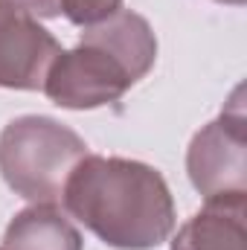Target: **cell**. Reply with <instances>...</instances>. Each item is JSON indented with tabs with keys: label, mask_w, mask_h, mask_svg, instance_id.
Returning <instances> with one entry per match:
<instances>
[{
	"label": "cell",
	"mask_w": 247,
	"mask_h": 250,
	"mask_svg": "<svg viewBox=\"0 0 247 250\" xmlns=\"http://www.w3.org/2000/svg\"><path fill=\"white\" fill-rule=\"evenodd\" d=\"M186 169L204 198L224 192H245L247 187V125L242 108V87L233 93L230 108L215 123L204 125L186 154Z\"/></svg>",
	"instance_id": "3"
},
{
	"label": "cell",
	"mask_w": 247,
	"mask_h": 250,
	"mask_svg": "<svg viewBox=\"0 0 247 250\" xmlns=\"http://www.w3.org/2000/svg\"><path fill=\"white\" fill-rule=\"evenodd\" d=\"M82 41L111 53L131 76V82H140L157 59V41H154L148 21L134 12H123V9L114 12L111 18L87 26L82 32Z\"/></svg>",
	"instance_id": "7"
},
{
	"label": "cell",
	"mask_w": 247,
	"mask_h": 250,
	"mask_svg": "<svg viewBox=\"0 0 247 250\" xmlns=\"http://www.w3.org/2000/svg\"><path fill=\"white\" fill-rule=\"evenodd\" d=\"M29 15H41V18H56L62 12V0H18Z\"/></svg>",
	"instance_id": "10"
},
{
	"label": "cell",
	"mask_w": 247,
	"mask_h": 250,
	"mask_svg": "<svg viewBox=\"0 0 247 250\" xmlns=\"http://www.w3.org/2000/svg\"><path fill=\"white\" fill-rule=\"evenodd\" d=\"M221 3H233V6H242L245 0H221Z\"/></svg>",
	"instance_id": "11"
},
{
	"label": "cell",
	"mask_w": 247,
	"mask_h": 250,
	"mask_svg": "<svg viewBox=\"0 0 247 250\" xmlns=\"http://www.w3.org/2000/svg\"><path fill=\"white\" fill-rule=\"evenodd\" d=\"M123 0H62V12L79 26H93L114 12H120Z\"/></svg>",
	"instance_id": "9"
},
{
	"label": "cell",
	"mask_w": 247,
	"mask_h": 250,
	"mask_svg": "<svg viewBox=\"0 0 247 250\" xmlns=\"http://www.w3.org/2000/svg\"><path fill=\"white\" fill-rule=\"evenodd\" d=\"M172 250H247V195L206 198V207L181 227Z\"/></svg>",
	"instance_id": "6"
},
{
	"label": "cell",
	"mask_w": 247,
	"mask_h": 250,
	"mask_svg": "<svg viewBox=\"0 0 247 250\" xmlns=\"http://www.w3.org/2000/svg\"><path fill=\"white\" fill-rule=\"evenodd\" d=\"M59 53V41L18 0H0V87H44V76Z\"/></svg>",
	"instance_id": "5"
},
{
	"label": "cell",
	"mask_w": 247,
	"mask_h": 250,
	"mask_svg": "<svg viewBox=\"0 0 247 250\" xmlns=\"http://www.w3.org/2000/svg\"><path fill=\"white\" fill-rule=\"evenodd\" d=\"M6 250H82L79 230L53 204H35L6 227Z\"/></svg>",
	"instance_id": "8"
},
{
	"label": "cell",
	"mask_w": 247,
	"mask_h": 250,
	"mask_svg": "<svg viewBox=\"0 0 247 250\" xmlns=\"http://www.w3.org/2000/svg\"><path fill=\"white\" fill-rule=\"evenodd\" d=\"M62 201L90 233L123 250L157 248L175 230V204L163 175L137 160L84 154Z\"/></svg>",
	"instance_id": "1"
},
{
	"label": "cell",
	"mask_w": 247,
	"mask_h": 250,
	"mask_svg": "<svg viewBox=\"0 0 247 250\" xmlns=\"http://www.w3.org/2000/svg\"><path fill=\"white\" fill-rule=\"evenodd\" d=\"M131 76L111 53L93 44H79L76 50L59 53L44 76L47 96L62 108H99L111 105L131 87Z\"/></svg>",
	"instance_id": "4"
},
{
	"label": "cell",
	"mask_w": 247,
	"mask_h": 250,
	"mask_svg": "<svg viewBox=\"0 0 247 250\" xmlns=\"http://www.w3.org/2000/svg\"><path fill=\"white\" fill-rule=\"evenodd\" d=\"M84 154V140L50 117L12 120L0 134V175L32 204L62 201L64 184Z\"/></svg>",
	"instance_id": "2"
}]
</instances>
